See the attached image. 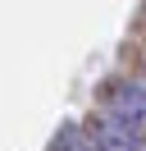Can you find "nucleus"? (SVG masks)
I'll return each mask as SVG.
<instances>
[{"label":"nucleus","mask_w":146,"mask_h":151,"mask_svg":"<svg viewBox=\"0 0 146 151\" xmlns=\"http://www.w3.org/2000/svg\"><path fill=\"white\" fill-rule=\"evenodd\" d=\"M96 147H100V151H132L137 137H132V128H128V124H110V128L96 133Z\"/></svg>","instance_id":"obj_1"}]
</instances>
